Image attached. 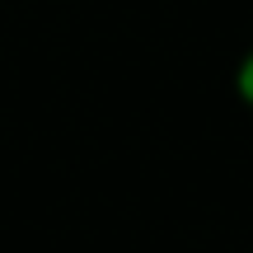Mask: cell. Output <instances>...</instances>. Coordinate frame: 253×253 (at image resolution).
Here are the masks:
<instances>
[{
    "label": "cell",
    "instance_id": "1",
    "mask_svg": "<svg viewBox=\"0 0 253 253\" xmlns=\"http://www.w3.org/2000/svg\"><path fill=\"white\" fill-rule=\"evenodd\" d=\"M239 94H244V103L253 108V52L244 56V66H239Z\"/></svg>",
    "mask_w": 253,
    "mask_h": 253
}]
</instances>
